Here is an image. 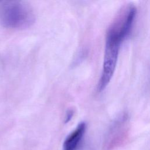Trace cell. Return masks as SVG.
I'll list each match as a JSON object with an SVG mask.
<instances>
[{
  "instance_id": "cell-1",
  "label": "cell",
  "mask_w": 150,
  "mask_h": 150,
  "mask_svg": "<svg viewBox=\"0 0 150 150\" xmlns=\"http://www.w3.org/2000/svg\"><path fill=\"white\" fill-rule=\"evenodd\" d=\"M135 15V7L132 4H128L120 10L107 29L103 69L97 84L99 91L104 90L111 81L116 67L121 45L129 35Z\"/></svg>"
},
{
  "instance_id": "cell-2",
  "label": "cell",
  "mask_w": 150,
  "mask_h": 150,
  "mask_svg": "<svg viewBox=\"0 0 150 150\" xmlns=\"http://www.w3.org/2000/svg\"><path fill=\"white\" fill-rule=\"evenodd\" d=\"M35 21L32 9L25 2L0 1V22L3 26L13 29H25L32 25Z\"/></svg>"
},
{
  "instance_id": "cell-3",
  "label": "cell",
  "mask_w": 150,
  "mask_h": 150,
  "mask_svg": "<svg viewBox=\"0 0 150 150\" xmlns=\"http://www.w3.org/2000/svg\"><path fill=\"white\" fill-rule=\"evenodd\" d=\"M127 121V117L122 116L114 123L110 131V138L109 142L107 143V147L112 148L120 142L124 132H125Z\"/></svg>"
},
{
  "instance_id": "cell-4",
  "label": "cell",
  "mask_w": 150,
  "mask_h": 150,
  "mask_svg": "<svg viewBox=\"0 0 150 150\" xmlns=\"http://www.w3.org/2000/svg\"><path fill=\"white\" fill-rule=\"evenodd\" d=\"M86 128V123L80 122L65 139L63 143V150H75L85 133Z\"/></svg>"
},
{
  "instance_id": "cell-5",
  "label": "cell",
  "mask_w": 150,
  "mask_h": 150,
  "mask_svg": "<svg viewBox=\"0 0 150 150\" xmlns=\"http://www.w3.org/2000/svg\"><path fill=\"white\" fill-rule=\"evenodd\" d=\"M73 115V111L71 110H69L67 112L66 117H65V122H68L72 118Z\"/></svg>"
}]
</instances>
